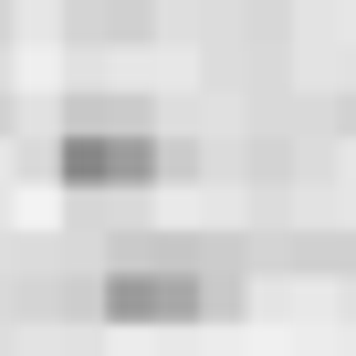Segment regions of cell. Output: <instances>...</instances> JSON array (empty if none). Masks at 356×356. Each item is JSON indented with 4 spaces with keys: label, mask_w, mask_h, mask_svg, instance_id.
Returning a JSON list of instances; mask_svg holds the SVG:
<instances>
[{
    "label": "cell",
    "mask_w": 356,
    "mask_h": 356,
    "mask_svg": "<svg viewBox=\"0 0 356 356\" xmlns=\"http://www.w3.org/2000/svg\"><path fill=\"white\" fill-rule=\"evenodd\" d=\"M95 304L115 325H200L241 304V262L220 241H126L95 283Z\"/></svg>",
    "instance_id": "obj_1"
},
{
    "label": "cell",
    "mask_w": 356,
    "mask_h": 356,
    "mask_svg": "<svg viewBox=\"0 0 356 356\" xmlns=\"http://www.w3.org/2000/svg\"><path fill=\"white\" fill-rule=\"evenodd\" d=\"M53 168L74 178V189H147V178L178 168V147L157 126H136V115H74L63 147H53Z\"/></svg>",
    "instance_id": "obj_2"
}]
</instances>
